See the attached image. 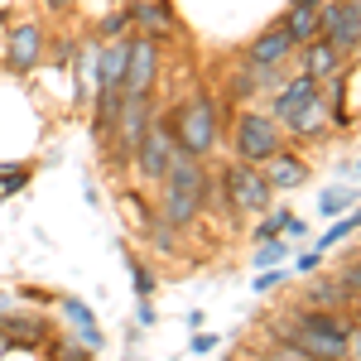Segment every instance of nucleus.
<instances>
[{
    "mask_svg": "<svg viewBox=\"0 0 361 361\" xmlns=\"http://www.w3.org/2000/svg\"><path fill=\"white\" fill-rule=\"evenodd\" d=\"M202 193H207L202 164H197L188 149H173V159L164 169V222L169 226L193 222L197 207H202Z\"/></svg>",
    "mask_w": 361,
    "mask_h": 361,
    "instance_id": "f257e3e1",
    "label": "nucleus"
},
{
    "mask_svg": "<svg viewBox=\"0 0 361 361\" xmlns=\"http://www.w3.org/2000/svg\"><path fill=\"white\" fill-rule=\"evenodd\" d=\"M289 347H299L318 361H342L352 347H347V328L337 323L333 313H299L289 323Z\"/></svg>",
    "mask_w": 361,
    "mask_h": 361,
    "instance_id": "f03ea898",
    "label": "nucleus"
},
{
    "mask_svg": "<svg viewBox=\"0 0 361 361\" xmlns=\"http://www.w3.org/2000/svg\"><path fill=\"white\" fill-rule=\"evenodd\" d=\"M173 135H178V149H188L193 159L212 154V145H217V111H212V102L207 97H193L178 111V121H173Z\"/></svg>",
    "mask_w": 361,
    "mask_h": 361,
    "instance_id": "7ed1b4c3",
    "label": "nucleus"
},
{
    "mask_svg": "<svg viewBox=\"0 0 361 361\" xmlns=\"http://www.w3.org/2000/svg\"><path fill=\"white\" fill-rule=\"evenodd\" d=\"M236 154L241 164H260V159H275L279 154V130L270 126V116H241L236 121Z\"/></svg>",
    "mask_w": 361,
    "mask_h": 361,
    "instance_id": "20e7f679",
    "label": "nucleus"
},
{
    "mask_svg": "<svg viewBox=\"0 0 361 361\" xmlns=\"http://www.w3.org/2000/svg\"><path fill=\"white\" fill-rule=\"evenodd\" d=\"M154 39L149 34H140L130 39V58H126V87H121V97H149V87H154Z\"/></svg>",
    "mask_w": 361,
    "mask_h": 361,
    "instance_id": "39448f33",
    "label": "nucleus"
},
{
    "mask_svg": "<svg viewBox=\"0 0 361 361\" xmlns=\"http://www.w3.org/2000/svg\"><path fill=\"white\" fill-rule=\"evenodd\" d=\"M173 149H178V135H173V126H149L145 140H140L135 159H140V173H149V178H164L169 159H173Z\"/></svg>",
    "mask_w": 361,
    "mask_h": 361,
    "instance_id": "423d86ee",
    "label": "nucleus"
},
{
    "mask_svg": "<svg viewBox=\"0 0 361 361\" xmlns=\"http://www.w3.org/2000/svg\"><path fill=\"white\" fill-rule=\"evenodd\" d=\"M226 188H231V202H236V207H246V212H255V207H265V202H270V183H265L250 164L231 169V173H226Z\"/></svg>",
    "mask_w": 361,
    "mask_h": 361,
    "instance_id": "0eeeda50",
    "label": "nucleus"
},
{
    "mask_svg": "<svg viewBox=\"0 0 361 361\" xmlns=\"http://www.w3.org/2000/svg\"><path fill=\"white\" fill-rule=\"evenodd\" d=\"M116 126H121V149L135 154L140 140H145V130H149V97H121Z\"/></svg>",
    "mask_w": 361,
    "mask_h": 361,
    "instance_id": "6e6552de",
    "label": "nucleus"
},
{
    "mask_svg": "<svg viewBox=\"0 0 361 361\" xmlns=\"http://www.w3.org/2000/svg\"><path fill=\"white\" fill-rule=\"evenodd\" d=\"M318 29H328V44L347 49L361 39V5H328V15L318 20Z\"/></svg>",
    "mask_w": 361,
    "mask_h": 361,
    "instance_id": "1a4fd4ad",
    "label": "nucleus"
},
{
    "mask_svg": "<svg viewBox=\"0 0 361 361\" xmlns=\"http://www.w3.org/2000/svg\"><path fill=\"white\" fill-rule=\"evenodd\" d=\"M126 58H130V39H111L97 54V87L102 92H121L126 87Z\"/></svg>",
    "mask_w": 361,
    "mask_h": 361,
    "instance_id": "9d476101",
    "label": "nucleus"
},
{
    "mask_svg": "<svg viewBox=\"0 0 361 361\" xmlns=\"http://www.w3.org/2000/svg\"><path fill=\"white\" fill-rule=\"evenodd\" d=\"M39 54H44V34H39V25H15L10 29V49H5V58H10L15 73H29V68L39 63Z\"/></svg>",
    "mask_w": 361,
    "mask_h": 361,
    "instance_id": "9b49d317",
    "label": "nucleus"
},
{
    "mask_svg": "<svg viewBox=\"0 0 361 361\" xmlns=\"http://www.w3.org/2000/svg\"><path fill=\"white\" fill-rule=\"evenodd\" d=\"M313 97H318V82H313V78H294V82H289L284 92H279V102H275V116L284 121V126H289V121H294V116L304 111V106L313 102Z\"/></svg>",
    "mask_w": 361,
    "mask_h": 361,
    "instance_id": "f8f14e48",
    "label": "nucleus"
},
{
    "mask_svg": "<svg viewBox=\"0 0 361 361\" xmlns=\"http://www.w3.org/2000/svg\"><path fill=\"white\" fill-rule=\"evenodd\" d=\"M289 49H294L289 29H270V34H265V39L250 49V63H255V68H270V63H279V58L289 54Z\"/></svg>",
    "mask_w": 361,
    "mask_h": 361,
    "instance_id": "ddd939ff",
    "label": "nucleus"
},
{
    "mask_svg": "<svg viewBox=\"0 0 361 361\" xmlns=\"http://www.w3.org/2000/svg\"><path fill=\"white\" fill-rule=\"evenodd\" d=\"M63 313L78 323V333H82L87 347H102V328H97V318H92V308H87L82 299H63Z\"/></svg>",
    "mask_w": 361,
    "mask_h": 361,
    "instance_id": "4468645a",
    "label": "nucleus"
},
{
    "mask_svg": "<svg viewBox=\"0 0 361 361\" xmlns=\"http://www.w3.org/2000/svg\"><path fill=\"white\" fill-rule=\"evenodd\" d=\"M265 183H270V188H294V183H304V164L289 159V154H275V169H270Z\"/></svg>",
    "mask_w": 361,
    "mask_h": 361,
    "instance_id": "2eb2a0df",
    "label": "nucleus"
},
{
    "mask_svg": "<svg viewBox=\"0 0 361 361\" xmlns=\"http://www.w3.org/2000/svg\"><path fill=\"white\" fill-rule=\"evenodd\" d=\"M333 68H337V44L323 39V44L308 49V78H323V73H333Z\"/></svg>",
    "mask_w": 361,
    "mask_h": 361,
    "instance_id": "dca6fc26",
    "label": "nucleus"
},
{
    "mask_svg": "<svg viewBox=\"0 0 361 361\" xmlns=\"http://www.w3.org/2000/svg\"><path fill=\"white\" fill-rule=\"evenodd\" d=\"M289 39H294V44H299V39H313V34H318V15H313V10H299V5H294V15H289Z\"/></svg>",
    "mask_w": 361,
    "mask_h": 361,
    "instance_id": "f3484780",
    "label": "nucleus"
},
{
    "mask_svg": "<svg viewBox=\"0 0 361 361\" xmlns=\"http://www.w3.org/2000/svg\"><path fill=\"white\" fill-rule=\"evenodd\" d=\"M323 116H328V106H323V102L313 97V102H308L304 111H299L294 121H289V130H318V126H323Z\"/></svg>",
    "mask_w": 361,
    "mask_h": 361,
    "instance_id": "a211bd4d",
    "label": "nucleus"
},
{
    "mask_svg": "<svg viewBox=\"0 0 361 361\" xmlns=\"http://www.w3.org/2000/svg\"><path fill=\"white\" fill-rule=\"evenodd\" d=\"M25 183H29V169H20V164L0 169V193H15V188H25Z\"/></svg>",
    "mask_w": 361,
    "mask_h": 361,
    "instance_id": "6ab92c4d",
    "label": "nucleus"
},
{
    "mask_svg": "<svg viewBox=\"0 0 361 361\" xmlns=\"http://www.w3.org/2000/svg\"><path fill=\"white\" fill-rule=\"evenodd\" d=\"M318 207H323L328 217H333V212H342V207H352V188H333V193H323V202H318Z\"/></svg>",
    "mask_w": 361,
    "mask_h": 361,
    "instance_id": "aec40b11",
    "label": "nucleus"
},
{
    "mask_svg": "<svg viewBox=\"0 0 361 361\" xmlns=\"http://www.w3.org/2000/svg\"><path fill=\"white\" fill-rule=\"evenodd\" d=\"M135 20H145V25H154V29L169 25V15L159 10V5H149V0H140V5H135Z\"/></svg>",
    "mask_w": 361,
    "mask_h": 361,
    "instance_id": "412c9836",
    "label": "nucleus"
},
{
    "mask_svg": "<svg viewBox=\"0 0 361 361\" xmlns=\"http://www.w3.org/2000/svg\"><path fill=\"white\" fill-rule=\"evenodd\" d=\"M275 361H318V357H308V352H299V347H279Z\"/></svg>",
    "mask_w": 361,
    "mask_h": 361,
    "instance_id": "4be33fe9",
    "label": "nucleus"
},
{
    "mask_svg": "<svg viewBox=\"0 0 361 361\" xmlns=\"http://www.w3.org/2000/svg\"><path fill=\"white\" fill-rule=\"evenodd\" d=\"M212 347H217V337H207V333L193 337V352H212Z\"/></svg>",
    "mask_w": 361,
    "mask_h": 361,
    "instance_id": "5701e85b",
    "label": "nucleus"
},
{
    "mask_svg": "<svg viewBox=\"0 0 361 361\" xmlns=\"http://www.w3.org/2000/svg\"><path fill=\"white\" fill-rule=\"evenodd\" d=\"M279 275H284V270H270V275H260V279H255V289H275Z\"/></svg>",
    "mask_w": 361,
    "mask_h": 361,
    "instance_id": "b1692460",
    "label": "nucleus"
},
{
    "mask_svg": "<svg viewBox=\"0 0 361 361\" xmlns=\"http://www.w3.org/2000/svg\"><path fill=\"white\" fill-rule=\"evenodd\" d=\"M255 260H260V265H275V260H279V246H265L260 255H255Z\"/></svg>",
    "mask_w": 361,
    "mask_h": 361,
    "instance_id": "393cba45",
    "label": "nucleus"
},
{
    "mask_svg": "<svg viewBox=\"0 0 361 361\" xmlns=\"http://www.w3.org/2000/svg\"><path fill=\"white\" fill-rule=\"evenodd\" d=\"M347 289H357V294H361V265H352V270H347Z\"/></svg>",
    "mask_w": 361,
    "mask_h": 361,
    "instance_id": "a878e982",
    "label": "nucleus"
},
{
    "mask_svg": "<svg viewBox=\"0 0 361 361\" xmlns=\"http://www.w3.org/2000/svg\"><path fill=\"white\" fill-rule=\"evenodd\" d=\"M44 5H49V10H68L73 0H44Z\"/></svg>",
    "mask_w": 361,
    "mask_h": 361,
    "instance_id": "bb28decb",
    "label": "nucleus"
},
{
    "mask_svg": "<svg viewBox=\"0 0 361 361\" xmlns=\"http://www.w3.org/2000/svg\"><path fill=\"white\" fill-rule=\"evenodd\" d=\"M294 5H299V10H313V5H318V0H294Z\"/></svg>",
    "mask_w": 361,
    "mask_h": 361,
    "instance_id": "cd10ccee",
    "label": "nucleus"
},
{
    "mask_svg": "<svg viewBox=\"0 0 361 361\" xmlns=\"http://www.w3.org/2000/svg\"><path fill=\"white\" fill-rule=\"evenodd\" d=\"M0 352H5V333H0Z\"/></svg>",
    "mask_w": 361,
    "mask_h": 361,
    "instance_id": "c85d7f7f",
    "label": "nucleus"
}]
</instances>
